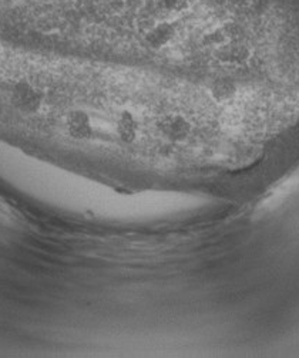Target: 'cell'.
I'll return each mask as SVG.
<instances>
[{
	"instance_id": "6da1fadb",
	"label": "cell",
	"mask_w": 299,
	"mask_h": 358,
	"mask_svg": "<svg viewBox=\"0 0 299 358\" xmlns=\"http://www.w3.org/2000/svg\"><path fill=\"white\" fill-rule=\"evenodd\" d=\"M160 8L169 15H177L188 8V0H157Z\"/></svg>"
}]
</instances>
